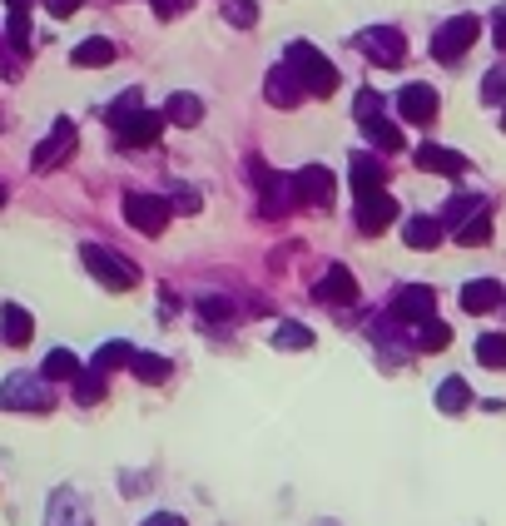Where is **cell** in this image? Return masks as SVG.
Here are the masks:
<instances>
[{
    "label": "cell",
    "instance_id": "cell-1",
    "mask_svg": "<svg viewBox=\"0 0 506 526\" xmlns=\"http://www.w3.org/2000/svg\"><path fill=\"white\" fill-rule=\"evenodd\" d=\"M283 60L293 65V75L303 80V90H308V95L328 100V95L338 90V70H333V65L323 60V50H318V45H308V40H293Z\"/></svg>",
    "mask_w": 506,
    "mask_h": 526
},
{
    "label": "cell",
    "instance_id": "cell-2",
    "mask_svg": "<svg viewBox=\"0 0 506 526\" xmlns=\"http://www.w3.org/2000/svg\"><path fill=\"white\" fill-rule=\"evenodd\" d=\"M477 35H482V20H477V15H452V20L437 25V35H432V55H437L442 65H457V60L477 45Z\"/></svg>",
    "mask_w": 506,
    "mask_h": 526
},
{
    "label": "cell",
    "instance_id": "cell-3",
    "mask_svg": "<svg viewBox=\"0 0 506 526\" xmlns=\"http://www.w3.org/2000/svg\"><path fill=\"white\" fill-rule=\"evenodd\" d=\"M0 407H10V412H50L55 397H50V383H45V378L10 373V378L0 383Z\"/></svg>",
    "mask_w": 506,
    "mask_h": 526
},
{
    "label": "cell",
    "instance_id": "cell-4",
    "mask_svg": "<svg viewBox=\"0 0 506 526\" xmlns=\"http://www.w3.org/2000/svg\"><path fill=\"white\" fill-rule=\"evenodd\" d=\"M353 45H358L373 65H387V70H397V65L407 60V40H402L397 25H368V30L353 35Z\"/></svg>",
    "mask_w": 506,
    "mask_h": 526
},
{
    "label": "cell",
    "instance_id": "cell-5",
    "mask_svg": "<svg viewBox=\"0 0 506 526\" xmlns=\"http://www.w3.org/2000/svg\"><path fill=\"white\" fill-rule=\"evenodd\" d=\"M80 259H85V268H90L105 288H115V293H125V288L139 283V268H134L129 259H120V254H110V249H100V244H85Z\"/></svg>",
    "mask_w": 506,
    "mask_h": 526
},
{
    "label": "cell",
    "instance_id": "cell-6",
    "mask_svg": "<svg viewBox=\"0 0 506 526\" xmlns=\"http://www.w3.org/2000/svg\"><path fill=\"white\" fill-rule=\"evenodd\" d=\"M75 144H80V134H75V120H55L50 134L35 144V154H30V169H40V174H50V169H60L70 154H75Z\"/></svg>",
    "mask_w": 506,
    "mask_h": 526
},
{
    "label": "cell",
    "instance_id": "cell-7",
    "mask_svg": "<svg viewBox=\"0 0 506 526\" xmlns=\"http://www.w3.org/2000/svg\"><path fill=\"white\" fill-rule=\"evenodd\" d=\"M333 194H338L333 169L308 164V169H298V174H293V199H298V209H333Z\"/></svg>",
    "mask_w": 506,
    "mask_h": 526
},
{
    "label": "cell",
    "instance_id": "cell-8",
    "mask_svg": "<svg viewBox=\"0 0 506 526\" xmlns=\"http://www.w3.org/2000/svg\"><path fill=\"white\" fill-rule=\"evenodd\" d=\"M169 199H159V194H125V219L129 229H139V234H164V224H169Z\"/></svg>",
    "mask_w": 506,
    "mask_h": 526
},
{
    "label": "cell",
    "instance_id": "cell-9",
    "mask_svg": "<svg viewBox=\"0 0 506 526\" xmlns=\"http://www.w3.org/2000/svg\"><path fill=\"white\" fill-rule=\"evenodd\" d=\"M249 169H253V179H258V194H263V214H268V219H283L288 209H298V199H293V179L263 169L258 159H253Z\"/></svg>",
    "mask_w": 506,
    "mask_h": 526
},
{
    "label": "cell",
    "instance_id": "cell-10",
    "mask_svg": "<svg viewBox=\"0 0 506 526\" xmlns=\"http://www.w3.org/2000/svg\"><path fill=\"white\" fill-rule=\"evenodd\" d=\"M353 219H358V234H382L392 219H397V199L387 194V189H368V194H358V209H353Z\"/></svg>",
    "mask_w": 506,
    "mask_h": 526
},
{
    "label": "cell",
    "instance_id": "cell-11",
    "mask_svg": "<svg viewBox=\"0 0 506 526\" xmlns=\"http://www.w3.org/2000/svg\"><path fill=\"white\" fill-rule=\"evenodd\" d=\"M397 323H427L432 313H437V293L427 288V283H407V288H397V298H392V308H387Z\"/></svg>",
    "mask_w": 506,
    "mask_h": 526
},
{
    "label": "cell",
    "instance_id": "cell-12",
    "mask_svg": "<svg viewBox=\"0 0 506 526\" xmlns=\"http://www.w3.org/2000/svg\"><path fill=\"white\" fill-rule=\"evenodd\" d=\"M263 95H268V105H278V110H293V105H303V80L293 75V65L283 60V65H273L268 75H263Z\"/></svg>",
    "mask_w": 506,
    "mask_h": 526
},
{
    "label": "cell",
    "instance_id": "cell-13",
    "mask_svg": "<svg viewBox=\"0 0 506 526\" xmlns=\"http://www.w3.org/2000/svg\"><path fill=\"white\" fill-rule=\"evenodd\" d=\"M437 110H442V100H437L432 85H402V95H397V115H402L407 125H432Z\"/></svg>",
    "mask_w": 506,
    "mask_h": 526
},
{
    "label": "cell",
    "instance_id": "cell-14",
    "mask_svg": "<svg viewBox=\"0 0 506 526\" xmlns=\"http://www.w3.org/2000/svg\"><path fill=\"white\" fill-rule=\"evenodd\" d=\"M164 110H139V115H129L125 125L115 130V139H120V149H144V144H154L159 134H164Z\"/></svg>",
    "mask_w": 506,
    "mask_h": 526
},
{
    "label": "cell",
    "instance_id": "cell-15",
    "mask_svg": "<svg viewBox=\"0 0 506 526\" xmlns=\"http://www.w3.org/2000/svg\"><path fill=\"white\" fill-rule=\"evenodd\" d=\"M412 159H417V169H427V174H447V179H457V174L467 169V159H462L457 149L432 144V139H427V144H417V154H412Z\"/></svg>",
    "mask_w": 506,
    "mask_h": 526
},
{
    "label": "cell",
    "instance_id": "cell-16",
    "mask_svg": "<svg viewBox=\"0 0 506 526\" xmlns=\"http://www.w3.org/2000/svg\"><path fill=\"white\" fill-rule=\"evenodd\" d=\"M318 298L333 303V308H348V303H358V278H353L343 263H333V268L318 278Z\"/></svg>",
    "mask_w": 506,
    "mask_h": 526
},
{
    "label": "cell",
    "instance_id": "cell-17",
    "mask_svg": "<svg viewBox=\"0 0 506 526\" xmlns=\"http://www.w3.org/2000/svg\"><path fill=\"white\" fill-rule=\"evenodd\" d=\"M506 303V288L497 278H472L462 288V313H497Z\"/></svg>",
    "mask_w": 506,
    "mask_h": 526
},
{
    "label": "cell",
    "instance_id": "cell-18",
    "mask_svg": "<svg viewBox=\"0 0 506 526\" xmlns=\"http://www.w3.org/2000/svg\"><path fill=\"white\" fill-rule=\"evenodd\" d=\"M50 526H90V507H85V497L70 492V487H60V492L50 497Z\"/></svg>",
    "mask_w": 506,
    "mask_h": 526
},
{
    "label": "cell",
    "instance_id": "cell-19",
    "mask_svg": "<svg viewBox=\"0 0 506 526\" xmlns=\"http://www.w3.org/2000/svg\"><path fill=\"white\" fill-rule=\"evenodd\" d=\"M0 338H5L10 348H25V343L35 338V318H30L20 303H5V308H0Z\"/></svg>",
    "mask_w": 506,
    "mask_h": 526
},
{
    "label": "cell",
    "instance_id": "cell-20",
    "mask_svg": "<svg viewBox=\"0 0 506 526\" xmlns=\"http://www.w3.org/2000/svg\"><path fill=\"white\" fill-rule=\"evenodd\" d=\"M402 244L417 249V254H422V249H437V244H442V219H432V214L407 219V224H402Z\"/></svg>",
    "mask_w": 506,
    "mask_h": 526
},
{
    "label": "cell",
    "instance_id": "cell-21",
    "mask_svg": "<svg viewBox=\"0 0 506 526\" xmlns=\"http://www.w3.org/2000/svg\"><path fill=\"white\" fill-rule=\"evenodd\" d=\"M164 120H169V125L194 130V125L204 120V100H199V95H189V90H179V95H169V100H164Z\"/></svg>",
    "mask_w": 506,
    "mask_h": 526
},
{
    "label": "cell",
    "instance_id": "cell-22",
    "mask_svg": "<svg viewBox=\"0 0 506 526\" xmlns=\"http://www.w3.org/2000/svg\"><path fill=\"white\" fill-rule=\"evenodd\" d=\"M348 174H353V194H368V189H382V184H387V169H382L378 154H353Z\"/></svg>",
    "mask_w": 506,
    "mask_h": 526
},
{
    "label": "cell",
    "instance_id": "cell-23",
    "mask_svg": "<svg viewBox=\"0 0 506 526\" xmlns=\"http://www.w3.org/2000/svg\"><path fill=\"white\" fill-rule=\"evenodd\" d=\"M70 60H75L80 70H95V65H115V45H110L105 35H90V40H80V45L70 50Z\"/></svg>",
    "mask_w": 506,
    "mask_h": 526
},
{
    "label": "cell",
    "instance_id": "cell-24",
    "mask_svg": "<svg viewBox=\"0 0 506 526\" xmlns=\"http://www.w3.org/2000/svg\"><path fill=\"white\" fill-rule=\"evenodd\" d=\"M482 209H487V199H482V194H452V199H447V209H442V229H452V234H457V229H462L472 214H482Z\"/></svg>",
    "mask_w": 506,
    "mask_h": 526
},
{
    "label": "cell",
    "instance_id": "cell-25",
    "mask_svg": "<svg viewBox=\"0 0 506 526\" xmlns=\"http://www.w3.org/2000/svg\"><path fill=\"white\" fill-rule=\"evenodd\" d=\"M437 407H442L447 417H462V412L472 407V388H467V378H442V388H437Z\"/></svg>",
    "mask_w": 506,
    "mask_h": 526
},
{
    "label": "cell",
    "instance_id": "cell-26",
    "mask_svg": "<svg viewBox=\"0 0 506 526\" xmlns=\"http://www.w3.org/2000/svg\"><path fill=\"white\" fill-rule=\"evenodd\" d=\"M40 378H45V383H75V378H80V358H75L70 348H55V353L45 358Z\"/></svg>",
    "mask_w": 506,
    "mask_h": 526
},
{
    "label": "cell",
    "instance_id": "cell-27",
    "mask_svg": "<svg viewBox=\"0 0 506 526\" xmlns=\"http://www.w3.org/2000/svg\"><path fill=\"white\" fill-rule=\"evenodd\" d=\"M30 40H35L30 10H10V20H5V45H10L15 55H30Z\"/></svg>",
    "mask_w": 506,
    "mask_h": 526
},
{
    "label": "cell",
    "instance_id": "cell-28",
    "mask_svg": "<svg viewBox=\"0 0 506 526\" xmlns=\"http://www.w3.org/2000/svg\"><path fill=\"white\" fill-rule=\"evenodd\" d=\"M452 239H457L462 249H482V244L492 239V209H482V214H472V219H467V224H462V229H457Z\"/></svg>",
    "mask_w": 506,
    "mask_h": 526
},
{
    "label": "cell",
    "instance_id": "cell-29",
    "mask_svg": "<svg viewBox=\"0 0 506 526\" xmlns=\"http://www.w3.org/2000/svg\"><path fill=\"white\" fill-rule=\"evenodd\" d=\"M477 363L492 368V373H506V333H482L477 338Z\"/></svg>",
    "mask_w": 506,
    "mask_h": 526
},
{
    "label": "cell",
    "instance_id": "cell-30",
    "mask_svg": "<svg viewBox=\"0 0 506 526\" xmlns=\"http://www.w3.org/2000/svg\"><path fill=\"white\" fill-rule=\"evenodd\" d=\"M363 134H368V144H373V149H382V154H397V149H402V130H397L387 115H382V120H368V125H363Z\"/></svg>",
    "mask_w": 506,
    "mask_h": 526
},
{
    "label": "cell",
    "instance_id": "cell-31",
    "mask_svg": "<svg viewBox=\"0 0 506 526\" xmlns=\"http://www.w3.org/2000/svg\"><path fill=\"white\" fill-rule=\"evenodd\" d=\"M273 348H283V353L313 348V328H303V323H278V328H273Z\"/></svg>",
    "mask_w": 506,
    "mask_h": 526
},
{
    "label": "cell",
    "instance_id": "cell-32",
    "mask_svg": "<svg viewBox=\"0 0 506 526\" xmlns=\"http://www.w3.org/2000/svg\"><path fill=\"white\" fill-rule=\"evenodd\" d=\"M452 343V328L442 323V318H427V323H417V348L422 353H442Z\"/></svg>",
    "mask_w": 506,
    "mask_h": 526
},
{
    "label": "cell",
    "instance_id": "cell-33",
    "mask_svg": "<svg viewBox=\"0 0 506 526\" xmlns=\"http://www.w3.org/2000/svg\"><path fill=\"white\" fill-rule=\"evenodd\" d=\"M129 368H134L139 383H164L169 378V358H159V353H134Z\"/></svg>",
    "mask_w": 506,
    "mask_h": 526
},
{
    "label": "cell",
    "instance_id": "cell-34",
    "mask_svg": "<svg viewBox=\"0 0 506 526\" xmlns=\"http://www.w3.org/2000/svg\"><path fill=\"white\" fill-rule=\"evenodd\" d=\"M129 358H134V348H129V343H120V338H115V343H105V348L95 353V363H90V368H100V373L110 378L115 368H125Z\"/></svg>",
    "mask_w": 506,
    "mask_h": 526
},
{
    "label": "cell",
    "instance_id": "cell-35",
    "mask_svg": "<svg viewBox=\"0 0 506 526\" xmlns=\"http://www.w3.org/2000/svg\"><path fill=\"white\" fill-rule=\"evenodd\" d=\"M353 115H358V125H368V120H382V115H387V100H382L378 90H358V100H353Z\"/></svg>",
    "mask_w": 506,
    "mask_h": 526
},
{
    "label": "cell",
    "instance_id": "cell-36",
    "mask_svg": "<svg viewBox=\"0 0 506 526\" xmlns=\"http://www.w3.org/2000/svg\"><path fill=\"white\" fill-rule=\"evenodd\" d=\"M139 110H144V95H139V90H125V95L110 105V115H105V120H110V130H120L129 115H139Z\"/></svg>",
    "mask_w": 506,
    "mask_h": 526
},
{
    "label": "cell",
    "instance_id": "cell-37",
    "mask_svg": "<svg viewBox=\"0 0 506 526\" xmlns=\"http://www.w3.org/2000/svg\"><path fill=\"white\" fill-rule=\"evenodd\" d=\"M75 397H80L85 407L100 402V397H105V373H100V368H90V373L80 368V378H75Z\"/></svg>",
    "mask_w": 506,
    "mask_h": 526
},
{
    "label": "cell",
    "instance_id": "cell-38",
    "mask_svg": "<svg viewBox=\"0 0 506 526\" xmlns=\"http://www.w3.org/2000/svg\"><path fill=\"white\" fill-rule=\"evenodd\" d=\"M482 100H487V105H506V65H492V70H487Z\"/></svg>",
    "mask_w": 506,
    "mask_h": 526
},
{
    "label": "cell",
    "instance_id": "cell-39",
    "mask_svg": "<svg viewBox=\"0 0 506 526\" xmlns=\"http://www.w3.org/2000/svg\"><path fill=\"white\" fill-rule=\"evenodd\" d=\"M224 15H229V25H239V30L258 25V5H253V0H229V5H224Z\"/></svg>",
    "mask_w": 506,
    "mask_h": 526
},
{
    "label": "cell",
    "instance_id": "cell-40",
    "mask_svg": "<svg viewBox=\"0 0 506 526\" xmlns=\"http://www.w3.org/2000/svg\"><path fill=\"white\" fill-rule=\"evenodd\" d=\"M169 209H174V214H199V194H194V189H179V194L169 199Z\"/></svg>",
    "mask_w": 506,
    "mask_h": 526
},
{
    "label": "cell",
    "instance_id": "cell-41",
    "mask_svg": "<svg viewBox=\"0 0 506 526\" xmlns=\"http://www.w3.org/2000/svg\"><path fill=\"white\" fill-rule=\"evenodd\" d=\"M492 40H497V50H506V5L492 10Z\"/></svg>",
    "mask_w": 506,
    "mask_h": 526
},
{
    "label": "cell",
    "instance_id": "cell-42",
    "mask_svg": "<svg viewBox=\"0 0 506 526\" xmlns=\"http://www.w3.org/2000/svg\"><path fill=\"white\" fill-rule=\"evenodd\" d=\"M149 5H154V15H159V20H174L189 0H149Z\"/></svg>",
    "mask_w": 506,
    "mask_h": 526
},
{
    "label": "cell",
    "instance_id": "cell-43",
    "mask_svg": "<svg viewBox=\"0 0 506 526\" xmlns=\"http://www.w3.org/2000/svg\"><path fill=\"white\" fill-rule=\"evenodd\" d=\"M199 308H204V318H214V323H219V318H229V303H224V298H204Z\"/></svg>",
    "mask_w": 506,
    "mask_h": 526
},
{
    "label": "cell",
    "instance_id": "cell-44",
    "mask_svg": "<svg viewBox=\"0 0 506 526\" xmlns=\"http://www.w3.org/2000/svg\"><path fill=\"white\" fill-rule=\"evenodd\" d=\"M80 5H85V0H45V10H50V15H75Z\"/></svg>",
    "mask_w": 506,
    "mask_h": 526
},
{
    "label": "cell",
    "instance_id": "cell-45",
    "mask_svg": "<svg viewBox=\"0 0 506 526\" xmlns=\"http://www.w3.org/2000/svg\"><path fill=\"white\" fill-rule=\"evenodd\" d=\"M139 526H189L184 517H174V512H154V517H144Z\"/></svg>",
    "mask_w": 506,
    "mask_h": 526
},
{
    "label": "cell",
    "instance_id": "cell-46",
    "mask_svg": "<svg viewBox=\"0 0 506 526\" xmlns=\"http://www.w3.org/2000/svg\"><path fill=\"white\" fill-rule=\"evenodd\" d=\"M5 5H10V10H30L35 0H5Z\"/></svg>",
    "mask_w": 506,
    "mask_h": 526
},
{
    "label": "cell",
    "instance_id": "cell-47",
    "mask_svg": "<svg viewBox=\"0 0 506 526\" xmlns=\"http://www.w3.org/2000/svg\"><path fill=\"white\" fill-rule=\"evenodd\" d=\"M0 130H5V110H0Z\"/></svg>",
    "mask_w": 506,
    "mask_h": 526
},
{
    "label": "cell",
    "instance_id": "cell-48",
    "mask_svg": "<svg viewBox=\"0 0 506 526\" xmlns=\"http://www.w3.org/2000/svg\"><path fill=\"white\" fill-rule=\"evenodd\" d=\"M502 130H506V105H502Z\"/></svg>",
    "mask_w": 506,
    "mask_h": 526
},
{
    "label": "cell",
    "instance_id": "cell-49",
    "mask_svg": "<svg viewBox=\"0 0 506 526\" xmlns=\"http://www.w3.org/2000/svg\"><path fill=\"white\" fill-rule=\"evenodd\" d=\"M0 204H5V184H0Z\"/></svg>",
    "mask_w": 506,
    "mask_h": 526
}]
</instances>
